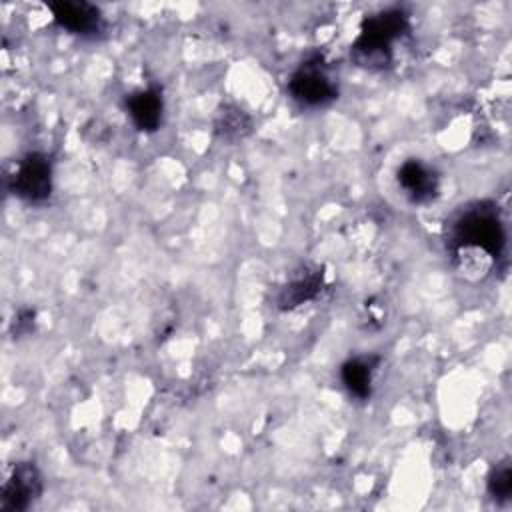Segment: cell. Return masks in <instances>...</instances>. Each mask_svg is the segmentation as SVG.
<instances>
[{
    "mask_svg": "<svg viewBox=\"0 0 512 512\" xmlns=\"http://www.w3.org/2000/svg\"><path fill=\"white\" fill-rule=\"evenodd\" d=\"M410 30L408 14L400 8H386L366 16L352 42L350 56L358 66L380 70L392 62L394 44Z\"/></svg>",
    "mask_w": 512,
    "mask_h": 512,
    "instance_id": "1",
    "label": "cell"
},
{
    "mask_svg": "<svg viewBox=\"0 0 512 512\" xmlns=\"http://www.w3.org/2000/svg\"><path fill=\"white\" fill-rule=\"evenodd\" d=\"M458 244L482 248L494 260L500 258L506 246V230L492 202H476L456 214L450 222L448 246Z\"/></svg>",
    "mask_w": 512,
    "mask_h": 512,
    "instance_id": "2",
    "label": "cell"
},
{
    "mask_svg": "<svg viewBox=\"0 0 512 512\" xmlns=\"http://www.w3.org/2000/svg\"><path fill=\"white\" fill-rule=\"evenodd\" d=\"M290 96L306 108H322L338 98V84L328 72L322 56L306 58L288 80Z\"/></svg>",
    "mask_w": 512,
    "mask_h": 512,
    "instance_id": "3",
    "label": "cell"
},
{
    "mask_svg": "<svg viewBox=\"0 0 512 512\" xmlns=\"http://www.w3.org/2000/svg\"><path fill=\"white\" fill-rule=\"evenodd\" d=\"M10 192L30 204H40L52 194V160L44 152H28L8 176Z\"/></svg>",
    "mask_w": 512,
    "mask_h": 512,
    "instance_id": "4",
    "label": "cell"
},
{
    "mask_svg": "<svg viewBox=\"0 0 512 512\" xmlns=\"http://www.w3.org/2000/svg\"><path fill=\"white\" fill-rule=\"evenodd\" d=\"M44 482L34 462H16L2 486L0 508L4 512H24L42 496Z\"/></svg>",
    "mask_w": 512,
    "mask_h": 512,
    "instance_id": "5",
    "label": "cell"
},
{
    "mask_svg": "<svg viewBox=\"0 0 512 512\" xmlns=\"http://www.w3.org/2000/svg\"><path fill=\"white\" fill-rule=\"evenodd\" d=\"M54 24L68 34L96 38L104 32L106 20L96 4L84 0H58L48 4Z\"/></svg>",
    "mask_w": 512,
    "mask_h": 512,
    "instance_id": "6",
    "label": "cell"
},
{
    "mask_svg": "<svg viewBox=\"0 0 512 512\" xmlns=\"http://www.w3.org/2000/svg\"><path fill=\"white\" fill-rule=\"evenodd\" d=\"M396 182L402 194L414 204H428L438 196V174L418 158L404 160L396 170Z\"/></svg>",
    "mask_w": 512,
    "mask_h": 512,
    "instance_id": "7",
    "label": "cell"
},
{
    "mask_svg": "<svg viewBox=\"0 0 512 512\" xmlns=\"http://www.w3.org/2000/svg\"><path fill=\"white\" fill-rule=\"evenodd\" d=\"M126 114L140 132H156L164 116V98L158 86L136 90L124 100Z\"/></svg>",
    "mask_w": 512,
    "mask_h": 512,
    "instance_id": "8",
    "label": "cell"
},
{
    "mask_svg": "<svg viewBox=\"0 0 512 512\" xmlns=\"http://www.w3.org/2000/svg\"><path fill=\"white\" fill-rule=\"evenodd\" d=\"M380 364V356L376 354H362L348 358L340 366V380L350 396L358 400H366L372 394V378Z\"/></svg>",
    "mask_w": 512,
    "mask_h": 512,
    "instance_id": "9",
    "label": "cell"
},
{
    "mask_svg": "<svg viewBox=\"0 0 512 512\" xmlns=\"http://www.w3.org/2000/svg\"><path fill=\"white\" fill-rule=\"evenodd\" d=\"M322 288H324V272L320 268L306 270V272L298 274L296 278H292L286 286L280 288V292L276 296V304L280 310L298 308L300 304L310 302L316 296H320Z\"/></svg>",
    "mask_w": 512,
    "mask_h": 512,
    "instance_id": "10",
    "label": "cell"
},
{
    "mask_svg": "<svg viewBox=\"0 0 512 512\" xmlns=\"http://www.w3.org/2000/svg\"><path fill=\"white\" fill-rule=\"evenodd\" d=\"M448 250L452 252V262L454 268L466 278V280H482L492 264L496 262L488 252H484L482 248L476 246H448Z\"/></svg>",
    "mask_w": 512,
    "mask_h": 512,
    "instance_id": "11",
    "label": "cell"
},
{
    "mask_svg": "<svg viewBox=\"0 0 512 512\" xmlns=\"http://www.w3.org/2000/svg\"><path fill=\"white\" fill-rule=\"evenodd\" d=\"M252 130V118L234 104H224L214 118V132L222 140H240Z\"/></svg>",
    "mask_w": 512,
    "mask_h": 512,
    "instance_id": "12",
    "label": "cell"
},
{
    "mask_svg": "<svg viewBox=\"0 0 512 512\" xmlns=\"http://www.w3.org/2000/svg\"><path fill=\"white\" fill-rule=\"evenodd\" d=\"M486 488H488V494L494 502L504 504V502L510 500V496H512V466H510V460H502V462L492 466V470L488 472V478H486Z\"/></svg>",
    "mask_w": 512,
    "mask_h": 512,
    "instance_id": "13",
    "label": "cell"
},
{
    "mask_svg": "<svg viewBox=\"0 0 512 512\" xmlns=\"http://www.w3.org/2000/svg\"><path fill=\"white\" fill-rule=\"evenodd\" d=\"M34 326V310H20L14 318V334H26Z\"/></svg>",
    "mask_w": 512,
    "mask_h": 512,
    "instance_id": "14",
    "label": "cell"
}]
</instances>
